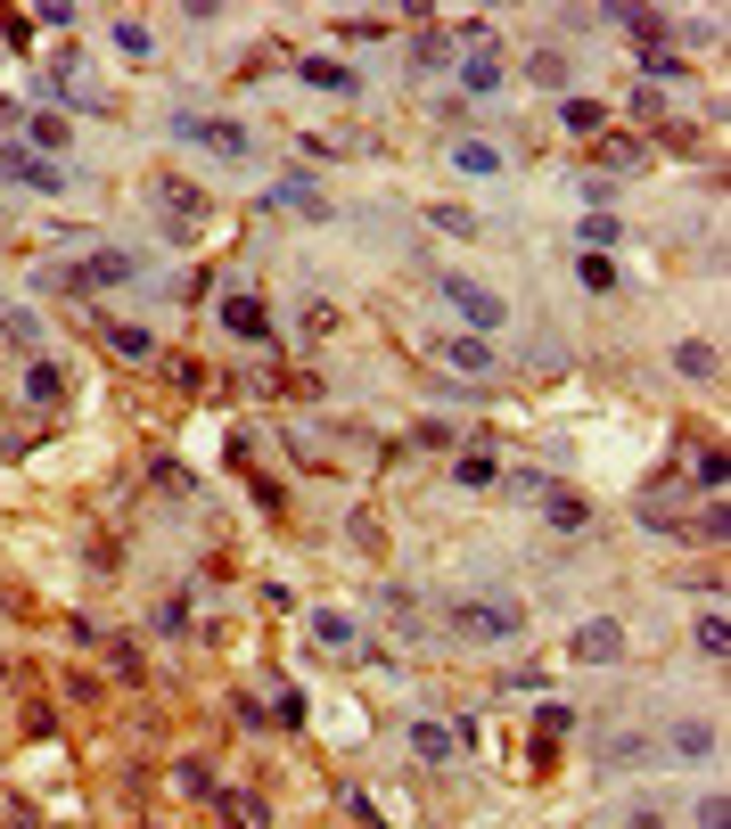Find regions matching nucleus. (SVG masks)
<instances>
[{"instance_id": "nucleus-1", "label": "nucleus", "mask_w": 731, "mask_h": 829, "mask_svg": "<svg viewBox=\"0 0 731 829\" xmlns=\"http://www.w3.org/2000/svg\"><path fill=\"white\" fill-rule=\"evenodd\" d=\"M452 632L477 641V649H509L526 632V608L518 600H461V608H452Z\"/></svg>"}, {"instance_id": "nucleus-2", "label": "nucleus", "mask_w": 731, "mask_h": 829, "mask_svg": "<svg viewBox=\"0 0 731 829\" xmlns=\"http://www.w3.org/2000/svg\"><path fill=\"white\" fill-rule=\"evenodd\" d=\"M124 279H140V255L108 247V255H83V263H66V272H58L50 288H58V296H99V288H124Z\"/></svg>"}, {"instance_id": "nucleus-3", "label": "nucleus", "mask_w": 731, "mask_h": 829, "mask_svg": "<svg viewBox=\"0 0 731 829\" xmlns=\"http://www.w3.org/2000/svg\"><path fill=\"white\" fill-rule=\"evenodd\" d=\"M436 288H444L452 296V304H461V321H469V329L477 337H493V329H502V321H509V304H502V296H493V288H477V279H436Z\"/></svg>"}, {"instance_id": "nucleus-4", "label": "nucleus", "mask_w": 731, "mask_h": 829, "mask_svg": "<svg viewBox=\"0 0 731 829\" xmlns=\"http://www.w3.org/2000/svg\"><path fill=\"white\" fill-rule=\"evenodd\" d=\"M567 657H576V665H617V657H625V625H617V616H592V625H576Z\"/></svg>"}, {"instance_id": "nucleus-5", "label": "nucleus", "mask_w": 731, "mask_h": 829, "mask_svg": "<svg viewBox=\"0 0 731 829\" xmlns=\"http://www.w3.org/2000/svg\"><path fill=\"white\" fill-rule=\"evenodd\" d=\"M444 353L452 369H469V378H493V369H502V353H493V337H444Z\"/></svg>"}, {"instance_id": "nucleus-6", "label": "nucleus", "mask_w": 731, "mask_h": 829, "mask_svg": "<svg viewBox=\"0 0 731 829\" xmlns=\"http://www.w3.org/2000/svg\"><path fill=\"white\" fill-rule=\"evenodd\" d=\"M214 813H223L230 829H272V813H263L255 789H223V780H214Z\"/></svg>"}, {"instance_id": "nucleus-7", "label": "nucleus", "mask_w": 731, "mask_h": 829, "mask_svg": "<svg viewBox=\"0 0 731 829\" xmlns=\"http://www.w3.org/2000/svg\"><path fill=\"white\" fill-rule=\"evenodd\" d=\"M149 198L165 205V214H181V222H206V189L173 181V173H156V181H149Z\"/></svg>"}, {"instance_id": "nucleus-8", "label": "nucleus", "mask_w": 731, "mask_h": 829, "mask_svg": "<svg viewBox=\"0 0 731 829\" xmlns=\"http://www.w3.org/2000/svg\"><path fill=\"white\" fill-rule=\"evenodd\" d=\"M534 501H543V517H551V526H559V535H583V526H592V510H583V493H567V485H543V493H534Z\"/></svg>"}, {"instance_id": "nucleus-9", "label": "nucleus", "mask_w": 731, "mask_h": 829, "mask_svg": "<svg viewBox=\"0 0 731 829\" xmlns=\"http://www.w3.org/2000/svg\"><path fill=\"white\" fill-rule=\"evenodd\" d=\"M461 91H469V99H493V91H502V58H493V41L461 58Z\"/></svg>"}, {"instance_id": "nucleus-10", "label": "nucleus", "mask_w": 731, "mask_h": 829, "mask_svg": "<svg viewBox=\"0 0 731 829\" xmlns=\"http://www.w3.org/2000/svg\"><path fill=\"white\" fill-rule=\"evenodd\" d=\"M83 313H91V304H83ZM99 329H108V346L124 353V362H156V337L149 329H131V321H108V313H91Z\"/></svg>"}, {"instance_id": "nucleus-11", "label": "nucleus", "mask_w": 731, "mask_h": 829, "mask_svg": "<svg viewBox=\"0 0 731 829\" xmlns=\"http://www.w3.org/2000/svg\"><path fill=\"white\" fill-rule=\"evenodd\" d=\"M9 181H25V189H41V198H58V189H66V173H58L50 156H25V148H17V156H9Z\"/></svg>"}, {"instance_id": "nucleus-12", "label": "nucleus", "mask_w": 731, "mask_h": 829, "mask_svg": "<svg viewBox=\"0 0 731 829\" xmlns=\"http://www.w3.org/2000/svg\"><path fill=\"white\" fill-rule=\"evenodd\" d=\"M452 165L469 173V181H493V173H502V148L493 140H452Z\"/></svg>"}, {"instance_id": "nucleus-13", "label": "nucleus", "mask_w": 731, "mask_h": 829, "mask_svg": "<svg viewBox=\"0 0 731 829\" xmlns=\"http://www.w3.org/2000/svg\"><path fill=\"white\" fill-rule=\"evenodd\" d=\"M452 485H461V493H486V485H502V461H493V452H461V461H452Z\"/></svg>"}, {"instance_id": "nucleus-14", "label": "nucleus", "mask_w": 731, "mask_h": 829, "mask_svg": "<svg viewBox=\"0 0 731 829\" xmlns=\"http://www.w3.org/2000/svg\"><path fill=\"white\" fill-rule=\"evenodd\" d=\"M313 641H320V649H354L362 625H354L345 608H313Z\"/></svg>"}, {"instance_id": "nucleus-15", "label": "nucleus", "mask_w": 731, "mask_h": 829, "mask_svg": "<svg viewBox=\"0 0 731 829\" xmlns=\"http://www.w3.org/2000/svg\"><path fill=\"white\" fill-rule=\"evenodd\" d=\"M412 756L419 764H452V731H444V723H428V715H412Z\"/></svg>"}, {"instance_id": "nucleus-16", "label": "nucleus", "mask_w": 731, "mask_h": 829, "mask_svg": "<svg viewBox=\"0 0 731 829\" xmlns=\"http://www.w3.org/2000/svg\"><path fill=\"white\" fill-rule=\"evenodd\" d=\"M25 403H66V378H58V362H25Z\"/></svg>"}, {"instance_id": "nucleus-17", "label": "nucleus", "mask_w": 731, "mask_h": 829, "mask_svg": "<svg viewBox=\"0 0 731 829\" xmlns=\"http://www.w3.org/2000/svg\"><path fill=\"white\" fill-rule=\"evenodd\" d=\"M650 748H657L650 731H617V739H608V773H641V764H650Z\"/></svg>"}, {"instance_id": "nucleus-18", "label": "nucleus", "mask_w": 731, "mask_h": 829, "mask_svg": "<svg viewBox=\"0 0 731 829\" xmlns=\"http://www.w3.org/2000/svg\"><path fill=\"white\" fill-rule=\"evenodd\" d=\"M304 83H313V91L354 99V66H338V58H304Z\"/></svg>"}, {"instance_id": "nucleus-19", "label": "nucleus", "mask_w": 731, "mask_h": 829, "mask_svg": "<svg viewBox=\"0 0 731 829\" xmlns=\"http://www.w3.org/2000/svg\"><path fill=\"white\" fill-rule=\"evenodd\" d=\"M559 124L576 131V140H592V131L608 124V108H601V99H567V108H559Z\"/></svg>"}, {"instance_id": "nucleus-20", "label": "nucleus", "mask_w": 731, "mask_h": 829, "mask_svg": "<svg viewBox=\"0 0 731 829\" xmlns=\"http://www.w3.org/2000/svg\"><path fill=\"white\" fill-rule=\"evenodd\" d=\"M666 748H675V756H691V764H707V756H715V723H682Z\"/></svg>"}, {"instance_id": "nucleus-21", "label": "nucleus", "mask_w": 731, "mask_h": 829, "mask_svg": "<svg viewBox=\"0 0 731 829\" xmlns=\"http://www.w3.org/2000/svg\"><path fill=\"white\" fill-rule=\"evenodd\" d=\"M223 321H230L239 337H272V321H263V304H255V296H230V304H223Z\"/></svg>"}, {"instance_id": "nucleus-22", "label": "nucleus", "mask_w": 731, "mask_h": 829, "mask_svg": "<svg viewBox=\"0 0 731 829\" xmlns=\"http://www.w3.org/2000/svg\"><path fill=\"white\" fill-rule=\"evenodd\" d=\"M675 369L691 378V387H707V378H715V346H698V337H691V346H675Z\"/></svg>"}, {"instance_id": "nucleus-23", "label": "nucleus", "mask_w": 731, "mask_h": 829, "mask_svg": "<svg viewBox=\"0 0 731 829\" xmlns=\"http://www.w3.org/2000/svg\"><path fill=\"white\" fill-rule=\"evenodd\" d=\"M526 74H534L543 91H567V50H534V58H526Z\"/></svg>"}, {"instance_id": "nucleus-24", "label": "nucleus", "mask_w": 731, "mask_h": 829, "mask_svg": "<svg viewBox=\"0 0 731 829\" xmlns=\"http://www.w3.org/2000/svg\"><path fill=\"white\" fill-rule=\"evenodd\" d=\"M452 58V34L444 25H419V41H412V66H444Z\"/></svg>"}, {"instance_id": "nucleus-25", "label": "nucleus", "mask_w": 731, "mask_h": 829, "mask_svg": "<svg viewBox=\"0 0 731 829\" xmlns=\"http://www.w3.org/2000/svg\"><path fill=\"white\" fill-rule=\"evenodd\" d=\"M428 222L444 230V239H477V214H469V205H428Z\"/></svg>"}, {"instance_id": "nucleus-26", "label": "nucleus", "mask_w": 731, "mask_h": 829, "mask_svg": "<svg viewBox=\"0 0 731 829\" xmlns=\"http://www.w3.org/2000/svg\"><path fill=\"white\" fill-rule=\"evenodd\" d=\"M583 296H617V263H608V255H583Z\"/></svg>"}, {"instance_id": "nucleus-27", "label": "nucleus", "mask_w": 731, "mask_h": 829, "mask_svg": "<svg viewBox=\"0 0 731 829\" xmlns=\"http://www.w3.org/2000/svg\"><path fill=\"white\" fill-rule=\"evenodd\" d=\"M173 789H189V796H214V773H206V756H181V764H173Z\"/></svg>"}, {"instance_id": "nucleus-28", "label": "nucleus", "mask_w": 731, "mask_h": 829, "mask_svg": "<svg viewBox=\"0 0 731 829\" xmlns=\"http://www.w3.org/2000/svg\"><path fill=\"white\" fill-rule=\"evenodd\" d=\"M115 50H124V58H156V34L140 17H124V25H115Z\"/></svg>"}, {"instance_id": "nucleus-29", "label": "nucleus", "mask_w": 731, "mask_h": 829, "mask_svg": "<svg viewBox=\"0 0 731 829\" xmlns=\"http://www.w3.org/2000/svg\"><path fill=\"white\" fill-rule=\"evenodd\" d=\"M263 715L297 731V723H304V690H297V682H280V690H272V706H263Z\"/></svg>"}, {"instance_id": "nucleus-30", "label": "nucleus", "mask_w": 731, "mask_h": 829, "mask_svg": "<svg viewBox=\"0 0 731 829\" xmlns=\"http://www.w3.org/2000/svg\"><path fill=\"white\" fill-rule=\"evenodd\" d=\"M576 239H583V255H608V247H617L625 230H617V222H608V214H592V222H583V230H576Z\"/></svg>"}, {"instance_id": "nucleus-31", "label": "nucleus", "mask_w": 731, "mask_h": 829, "mask_svg": "<svg viewBox=\"0 0 731 829\" xmlns=\"http://www.w3.org/2000/svg\"><path fill=\"white\" fill-rule=\"evenodd\" d=\"M625 115H633V124H666V91H650V83H641V91L625 99Z\"/></svg>"}, {"instance_id": "nucleus-32", "label": "nucleus", "mask_w": 731, "mask_h": 829, "mask_svg": "<svg viewBox=\"0 0 731 829\" xmlns=\"http://www.w3.org/2000/svg\"><path fill=\"white\" fill-rule=\"evenodd\" d=\"M412 443H419V452H452V443H461V427H444V419H419V427H412Z\"/></svg>"}, {"instance_id": "nucleus-33", "label": "nucleus", "mask_w": 731, "mask_h": 829, "mask_svg": "<svg viewBox=\"0 0 731 829\" xmlns=\"http://www.w3.org/2000/svg\"><path fill=\"white\" fill-rule=\"evenodd\" d=\"M641 66H650V91H657V83H682V58L675 50H641Z\"/></svg>"}, {"instance_id": "nucleus-34", "label": "nucleus", "mask_w": 731, "mask_h": 829, "mask_svg": "<svg viewBox=\"0 0 731 829\" xmlns=\"http://www.w3.org/2000/svg\"><path fill=\"white\" fill-rule=\"evenodd\" d=\"M698 649H707V657H723V649H731V625H723V616H698Z\"/></svg>"}, {"instance_id": "nucleus-35", "label": "nucleus", "mask_w": 731, "mask_h": 829, "mask_svg": "<svg viewBox=\"0 0 731 829\" xmlns=\"http://www.w3.org/2000/svg\"><path fill=\"white\" fill-rule=\"evenodd\" d=\"M0 50H34V17H0Z\"/></svg>"}, {"instance_id": "nucleus-36", "label": "nucleus", "mask_w": 731, "mask_h": 829, "mask_svg": "<svg viewBox=\"0 0 731 829\" xmlns=\"http://www.w3.org/2000/svg\"><path fill=\"white\" fill-rule=\"evenodd\" d=\"M625 829H675V813H666V805H633V813H625Z\"/></svg>"}, {"instance_id": "nucleus-37", "label": "nucleus", "mask_w": 731, "mask_h": 829, "mask_svg": "<svg viewBox=\"0 0 731 829\" xmlns=\"http://www.w3.org/2000/svg\"><path fill=\"white\" fill-rule=\"evenodd\" d=\"M25 131H34V148H66V124H58V115H34Z\"/></svg>"}, {"instance_id": "nucleus-38", "label": "nucleus", "mask_w": 731, "mask_h": 829, "mask_svg": "<svg viewBox=\"0 0 731 829\" xmlns=\"http://www.w3.org/2000/svg\"><path fill=\"white\" fill-rule=\"evenodd\" d=\"M691 821H698V829H723V821H731V805H723V796H698Z\"/></svg>"}, {"instance_id": "nucleus-39", "label": "nucleus", "mask_w": 731, "mask_h": 829, "mask_svg": "<svg viewBox=\"0 0 731 829\" xmlns=\"http://www.w3.org/2000/svg\"><path fill=\"white\" fill-rule=\"evenodd\" d=\"M149 625H156V632H181V625H189V600H165V608H156Z\"/></svg>"}]
</instances>
